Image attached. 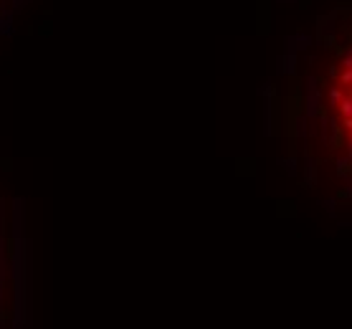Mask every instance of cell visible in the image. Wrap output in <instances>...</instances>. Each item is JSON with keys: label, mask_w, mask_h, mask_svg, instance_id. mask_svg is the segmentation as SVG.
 <instances>
[{"label": "cell", "mask_w": 352, "mask_h": 329, "mask_svg": "<svg viewBox=\"0 0 352 329\" xmlns=\"http://www.w3.org/2000/svg\"><path fill=\"white\" fill-rule=\"evenodd\" d=\"M337 109H340L342 119H352V94H347V96L342 99V104H340Z\"/></svg>", "instance_id": "obj_1"}, {"label": "cell", "mask_w": 352, "mask_h": 329, "mask_svg": "<svg viewBox=\"0 0 352 329\" xmlns=\"http://www.w3.org/2000/svg\"><path fill=\"white\" fill-rule=\"evenodd\" d=\"M342 99H344V94H342L340 89H332V92H330V104H332V106H340Z\"/></svg>", "instance_id": "obj_2"}, {"label": "cell", "mask_w": 352, "mask_h": 329, "mask_svg": "<svg viewBox=\"0 0 352 329\" xmlns=\"http://www.w3.org/2000/svg\"><path fill=\"white\" fill-rule=\"evenodd\" d=\"M340 84H342V86H350V84H352V68H344V71H342Z\"/></svg>", "instance_id": "obj_3"}, {"label": "cell", "mask_w": 352, "mask_h": 329, "mask_svg": "<svg viewBox=\"0 0 352 329\" xmlns=\"http://www.w3.org/2000/svg\"><path fill=\"white\" fill-rule=\"evenodd\" d=\"M41 33H51V23H44L41 26Z\"/></svg>", "instance_id": "obj_4"}, {"label": "cell", "mask_w": 352, "mask_h": 329, "mask_svg": "<svg viewBox=\"0 0 352 329\" xmlns=\"http://www.w3.org/2000/svg\"><path fill=\"white\" fill-rule=\"evenodd\" d=\"M23 3H26V0H13V6H16V8H23Z\"/></svg>", "instance_id": "obj_5"}]
</instances>
